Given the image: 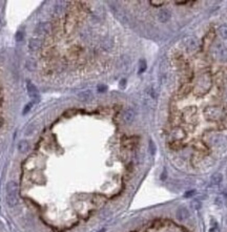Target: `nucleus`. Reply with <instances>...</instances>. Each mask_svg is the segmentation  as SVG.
Listing matches in <instances>:
<instances>
[{
  "mask_svg": "<svg viewBox=\"0 0 227 232\" xmlns=\"http://www.w3.org/2000/svg\"><path fill=\"white\" fill-rule=\"evenodd\" d=\"M7 203L10 207H14L17 204V184L11 181L7 185Z\"/></svg>",
  "mask_w": 227,
  "mask_h": 232,
  "instance_id": "nucleus-1",
  "label": "nucleus"
},
{
  "mask_svg": "<svg viewBox=\"0 0 227 232\" xmlns=\"http://www.w3.org/2000/svg\"><path fill=\"white\" fill-rule=\"evenodd\" d=\"M205 116L208 120L218 121V120L223 118L224 114H223V109L219 106H209L206 108Z\"/></svg>",
  "mask_w": 227,
  "mask_h": 232,
  "instance_id": "nucleus-2",
  "label": "nucleus"
},
{
  "mask_svg": "<svg viewBox=\"0 0 227 232\" xmlns=\"http://www.w3.org/2000/svg\"><path fill=\"white\" fill-rule=\"evenodd\" d=\"M210 87V78H209L208 75H202L199 77L197 81V88L198 89H201L200 94L205 93L207 91Z\"/></svg>",
  "mask_w": 227,
  "mask_h": 232,
  "instance_id": "nucleus-3",
  "label": "nucleus"
},
{
  "mask_svg": "<svg viewBox=\"0 0 227 232\" xmlns=\"http://www.w3.org/2000/svg\"><path fill=\"white\" fill-rule=\"evenodd\" d=\"M27 88L28 96L34 100V102H38L39 101V94H38V90H37L35 85H34L31 81H27Z\"/></svg>",
  "mask_w": 227,
  "mask_h": 232,
  "instance_id": "nucleus-4",
  "label": "nucleus"
},
{
  "mask_svg": "<svg viewBox=\"0 0 227 232\" xmlns=\"http://www.w3.org/2000/svg\"><path fill=\"white\" fill-rule=\"evenodd\" d=\"M171 17V14L169 12L168 10H166V8H163V10L160 11V13L158 14V19H159V21L161 22H167L169 19H170Z\"/></svg>",
  "mask_w": 227,
  "mask_h": 232,
  "instance_id": "nucleus-5",
  "label": "nucleus"
},
{
  "mask_svg": "<svg viewBox=\"0 0 227 232\" xmlns=\"http://www.w3.org/2000/svg\"><path fill=\"white\" fill-rule=\"evenodd\" d=\"M134 118H135V111L131 109V108L126 109L124 111V114H123V120H124L126 123H131L134 121Z\"/></svg>",
  "mask_w": 227,
  "mask_h": 232,
  "instance_id": "nucleus-6",
  "label": "nucleus"
},
{
  "mask_svg": "<svg viewBox=\"0 0 227 232\" xmlns=\"http://www.w3.org/2000/svg\"><path fill=\"white\" fill-rule=\"evenodd\" d=\"M185 137V133L182 129H175L172 131V138L175 140H182Z\"/></svg>",
  "mask_w": 227,
  "mask_h": 232,
  "instance_id": "nucleus-7",
  "label": "nucleus"
},
{
  "mask_svg": "<svg viewBox=\"0 0 227 232\" xmlns=\"http://www.w3.org/2000/svg\"><path fill=\"white\" fill-rule=\"evenodd\" d=\"M185 44H186V46L189 48V50H195V48L197 47V42L195 41L192 38H189L187 40H185Z\"/></svg>",
  "mask_w": 227,
  "mask_h": 232,
  "instance_id": "nucleus-8",
  "label": "nucleus"
},
{
  "mask_svg": "<svg viewBox=\"0 0 227 232\" xmlns=\"http://www.w3.org/2000/svg\"><path fill=\"white\" fill-rule=\"evenodd\" d=\"M219 33L223 38L227 39V25H221L219 27Z\"/></svg>",
  "mask_w": 227,
  "mask_h": 232,
  "instance_id": "nucleus-9",
  "label": "nucleus"
},
{
  "mask_svg": "<svg viewBox=\"0 0 227 232\" xmlns=\"http://www.w3.org/2000/svg\"><path fill=\"white\" fill-rule=\"evenodd\" d=\"M27 149V143L25 141H21L19 143V150L20 151H25Z\"/></svg>",
  "mask_w": 227,
  "mask_h": 232,
  "instance_id": "nucleus-10",
  "label": "nucleus"
},
{
  "mask_svg": "<svg viewBox=\"0 0 227 232\" xmlns=\"http://www.w3.org/2000/svg\"><path fill=\"white\" fill-rule=\"evenodd\" d=\"M146 70V63L145 61H141V64H140V68H139V73H143Z\"/></svg>",
  "mask_w": 227,
  "mask_h": 232,
  "instance_id": "nucleus-11",
  "label": "nucleus"
},
{
  "mask_svg": "<svg viewBox=\"0 0 227 232\" xmlns=\"http://www.w3.org/2000/svg\"><path fill=\"white\" fill-rule=\"evenodd\" d=\"M80 96H83V98H82V99H83V100H86V99H88V98L91 97V94L88 93V91H86V93L84 91V93L80 94Z\"/></svg>",
  "mask_w": 227,
  "mask_h": 232,
  "instance_id": "nucleus-12",
  "label": "nucleus"
},
{
  "mask_svg": "<svg viewBox=\"0 0 227 232\" xmlns=\"http://www.w3.org/2000/svg\"><path fill=\"white\" fill-rule=\"evenodd\" d=\"M22 38H23V33H22V31H18L16 35V40L17 41H20Z\"/></svg>",
  "mask_w": 227,
  "mask_h": 232,
  "instance_id": "nucleus-13",
  "label": "nucleus"
},
{
  "mask_svg": "<svg viewBox=\"0 0 227 232\" xmlns=\"http://www.w3.org/2000/svg\"><path fill=\"white\" fill-rule=\"evenodd\" d=\"M149 143H151V153H155V149H156V148H155L154 142H153V141H151Z\"/></svg>",
  "mask_w": 227,
  "mask_h": 232,
  "instance_id": "nucleus-14",
  "label": "nucleus"
}]
</instances>
